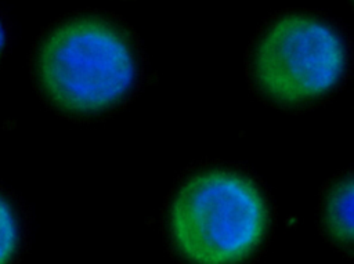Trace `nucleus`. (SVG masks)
Here are the masks:
<instances>
[{"label": "nucleus", "instance_id": "f257e3e1", "mask_svg": "<svg viewBox=\"0 0 354 264\" xmlns=\"http://www.w3.org/2000/svg\"><path fill=\"white\" fill-rule=\"evenodd\" d=\"M30 76L43 102L76 122L120 112L144 82V51L136 30L102 8L71 11L37 36Z\"/></svg>", "mask_w": 354, "mask_h": 264}, {"label": "nucleus", "instance_id": "f03ea898", "mask_svg": "<svg viewBox=\"0 0 354 264\" xmlns=\"http://www.w3.org/2000/svg\"><path fill=\"white\" fill-rule=\"evenodd\" d=\"M163 232L181 264H253L275 225L264 182L248 167L223 160L199 162L171 188Z\"/></svg>", "mask_w": 354, "mask_h": 264}, {"label": "nucleus", "instance_id": "7ed1b4c3", "mask_svg": "<svg viewBox=\"0 0 354 264\" xmlns=\"http://www.w3.org/2000/svg\"><path fill=\"white\" fill-rule=\"evenodd\" d=\"M351 70V40L333 17L285 8L267 17L246 53V77L257 98L304 112L332 100Z\"/></svg>", "mask_w": 354, "mask_h": 264}, {"label": "nucleus", "instance_id": "20e7f679", "mask_svg": "<svg viewBox=\"0 0 354 264\" xmlns=\"http://www.w3.org/2000/svg\"><path fill=\"white\" fill-rule=\"evenodd\" d=\"M318 225L325 239L340 253L353 254V171L343 170L322 188Z\"/></svg>", "mask_w": 354, "mask_h": 264}, {"label": "nucleus", "instance_id": "39448f33", "mask_svg": "<svg viewBox=\"0 0 354 264\" xmlns=\"http://www.w3.org/2000/svg\"><path fill=\"white\" fill-rule=\"evenodd\" d=\"M22 238L21 216L14 199L0 188V264H12Z\"/></svg>", "mask_w": 354, "mask_h": 264}, {"label": "nucleus", "instance_id": "423d86ee", "mask_svg": "<svg viewBox=\"0 0 354 264\" xmlns=\"http://www.w3.org/2000/svg\"><path fill=\"white\" fill-rule=\"evenodd\" d=\"M7 29H6V25H4V21L0 15V55L3 54L4 48H6V44H7Z\"/></svg>", "mask_w": 354, "mask_h": 264}]
</instances>
